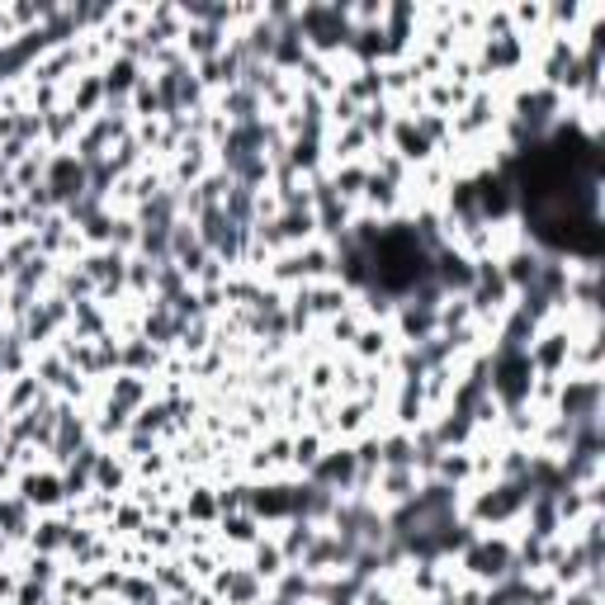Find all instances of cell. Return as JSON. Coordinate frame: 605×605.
I'll return each instance as SVG.
<instances>
[{"instance_id":"5b68a950","label":"cell","mask_w":605,"mask_h":605,"mask_svg":"<svg viewBox=\"0 0 605 605\" xmlns=\"http://www.w3.org/2000/svg\"><path fill=\"white\" fill-rule=\"evenodd\" d=\"M308 483L312 487H322L331 492V497H355V487H360V464H355V450L341 440H331L322 459L308 469Z\"/></svg>"},{"instance_id":"4fadbf2b","label":"cell","mask_w":605,"mask_h":605,"mask_svg":"<svg viewBox=\"0 0 605 605\" xmlns=\"http://www.w3.org/2000/svg\"><path fill=\"white\" fill-rule=\"evenodd\" d=\"M213 114L228 123V129H237V123H261L265 119V109H261V95L256 90H246V86H228L222 95H213Z\"/></svg>"},{"instance_id":"30bf717a","label":"cell","mask_w":605,"mask_h":605,"mask_svg":"<svg viewBox=\"0 0 605 605\" xmlns=\"http://www.w3.org/2000/svg\"><path fill=\"white\" fill-rule=\"evenodd\" d=\"M14 497H24L29 506H34L38 516L47 512H62L67 506V492H62V473L53 464H38V469H24L20 477H14Z\"/></svg>"},{"instance_id":"484cf974","label":"cell","mask_w":605,"mask_h":605,"mask_svg":"<svg viewBox=\"0 0 605 605\" xmlns=\"http://www.w3.org/2000/svg\"><path fill=\"white\" fill-rule=\"evenodd\" d=\"M393 119H397V109L388 100H374V105L360 109V133L370 138V147H384L388 133H393Z\"/></svg>"},{"instance_id":"836d02e7","label":"cell","mask_w":605,"mask_h":605,"mask_svg":"<svg viewBox=\"0 0 605 605\" xmlns=\"http://www.w3.org/2000/svg\"><path fill=\"white\" fill-rule=\"evenodd\" d=\"M6 426H10V417H6V407H0V440H6Z\"/></svg>"},{"instance_id":"d4e9b609","label":"cell","mask_w":605,"mask_h":605,"mask_svg":"<svg viewBox=\"0 0 605 605\" xmlns=\"http://www.w3.org/2000/svg\"><path fill=\"white\" fill-rule=\"evenodd\" d=\"M72 337L76 341H100V337H109V308H100V302H76L72 308Z\"/></svg>"},{"instance_id":"8992f818","label":"cell","mask_w":605,"mask_h":605,"mask_svg":"<svg viewBox=\"0 0 605 605\" xmlns=\"http://www.w3.org/2000/svg\"><path fill=\"white\" fill-rule=\"evenodd\" d=\"M294 483H298V477H251L246 512L256 516L265 530H275V525L294 520Z\"/></svg>"},{"instance_id":"44dd1931","label":"cell","mask_w":605,"mask_h":605,"mask_svg":"<svg viewBox=\"0 0 605 605\" xmlns=\"http://www.w3.org/2000/svg\"><path fill=\"white\" fill-rule=\"evenodd\" d=\"M246 568H251V572H256V578H261L265 586H270V582H275V578H279V572H284V568H289V559H284V549H279V539H275V535H270V530H265V535L256 539V544H251V549H246Z\"/></svg>"},{"instance_id":"7402d4cb","label":"cell","mask_w":605,"mask_h":605,"mask_svg":"<svg viewBox=\"0 0 605 605\" xmlns=\"http://www.w3.org/2000/svg\"><path fill=\"white\" fill-rule=\"evenodd\" d=\"M47 388L38 384V374L29 370V374H20V378H6V388H0V407H6V417H24L29 407L38 403Z\"/></svg>"},{"instance_id":"9a60e30c","label":"cell","mask_w":605,"mask_h":605,"mask_svg":"<svg viewBox=\"0 0 605 605\" xmlns=\"http://www.w3.org/2000/svg\"><path fill=\"white\" fill-rule=\"evenodd\" d=\"M166 370V350H156L152 341L129 337L119 345V374H138V378H162Z\"/></svg>"},{"instance_id":"7c38bea8","label":"cell","mask_w":605,"mask_h":605,"mask_svg":"<svg viewBox=\"0 0 605 605\" xmlns=\"http://www.w3.org/2000/svg\"><path fill=\"white\" fill-rule=\"evenodd\" d=\"M417 492H421V473L417 469H378L370 502L378 506V512H397V506H407Z\"/></svg>"},{"instance_id":"9c48e42d","label":"cell","mask_w":605,"mask_h":605,"mask_svg":"<svg viewBox=\"0 0 605 605\" xmlns=\"http://www.w3.org/2000/svg\"><path fill=\"white\" fill-rule=\"evenodd\" d=\"M525 355H530L535 364V374H568V355H572V331L553 317V322H544L535 331V341L525 345Z\"/></svg>"},{"instance_id":"3957f363","label":"cell","mask_w":605,"mask_h":605,"mask_svg":"<svg viewBox=\"0 0 605 605\" xmlns=\"http://www.w3.org/2000/svg\"><path fill=\"white\" fill-rule=\"evenodd\" d=\"M459 578L477 586H497L512 578V535H477L473 544L454 559Z\"/></svg>"},{"instance_id":"7a4b0ae2","label":"cell","mask_w":605,"mask_h":605,"mask_svg":"<svg viewBox=\"0 0 605 605\" xmlns=\"http://www.w3.org/2000/svg\"><path fill=\"white\" fill-rule=\"evenodd\" d=\"M530 384H535V364L525 350H502L492 345L487 350V393L506 407H525V397H530Z\"/></svg>"},{"instance_id":"ba28073f","label":"cell","mask_w":605,"mask_h":605,"mask_svg":"<svg viewBox=\"0 0 605 605\" xmlns=\"http://www.w3.org/2000/svg\"><path fill=\"white\" fill-rule=\"evenodd\" d=\"M209 592L218 596V605H265L270 601V586L246 563H222L213 572Z\"/></svg>"},{"instance_id":"4dcf8cb0","label":"cell","mask_w":605,"mask_h":605,"mask_svg":"<svg viewBox=\"0 0 605 605\" xmlns=\"http://www.w3.org/2000/svg\"><path fill=\"white\" fill-rule=\"evenodd\" d=\"M47 601H53V586H38V582H24L20 578V592H14L10 605H47Z\"/></svg>"},{"instance_id":"cb8c5ba5","label":"cell","mask_w":605,"mask_h":605,"mask_svg":"<svg viewBox=\"0 0 605 605\" xmlns=\"http://www.w3.org/2000/svg\"><path fill=\"white\" fill-rule=\"evenodd\" d=\"M152 582H156V592H162V596H185L189 586H199L195 578H189V568H185L180 553H166V559H156Z\"/></svg>"},{"instance_id":"ffe728a7","label":"cell","mask_w":605,"mask_h":605,"mask_svg":"<svg viewBox=\"0 0 605 605\" xmlns=\"http://www.w3.org/2000/svg\"><path fill=\"white\" fill-rule=\"evenodd\" d=\"M261 535H265V525H261L256 516H251V512H232V516H222V520H218V544L228 549V553L251 549Z\"/></svg>"},{"instance_id":"f546056e","label":"cell","mask_w":605,"mask_h":605,"mask_svg":"<svg viewBox=\"0 0 605 605\" xmlns=\"http://www.w3.org/2000/svg\"><path fill=\"white\" fill-rule=\"evenodd\" d=\"M355 123H360V105L350 100L345 90L327 95V133H337V129H355Z\"/></svg>"},{"instance_id":"2e32d148","label":"cell","mask_w":605,"mask_h":605,"mask_svg":"<svg viewBox=\"0 0 605 605\" xmlns=\"http://www.w3.org/2000/svg\"><path fill=\"white\" fill-rule=\"evenodd\" d=\"M67 535H72V520L62 516V512H47V516L34 520V530H29V544H24V549L47 553V559H62V553H67Z\"/></svg>"},{"instance_id":"5bb4252c","label":"cell","mask_w":605,"mask_h":605,"mask_svg":"<svg viewBox=\"0 0 605 605\" xmlns=\"http://www.w3.org/2000/svg\"><path fill=\"white\" fill-rule=\"evenodd\" d=\"M129 487H133V464L119 450H100L95 473H90V492H105V497H129Z\"/></svg>"},{"instance_id":"1f68e13d","label":"cell","mask_w":605,"mask_h":605,"mask_svg":"<svg viewBox=\"0 0 605 605\" xmlns=\"http://www.w3.org/2000/svg\"><path fill=\"white\" fill-rule=\"evenodd\" d=\"M14 592H20V568H14V563H0V605L14 601Z\"/></svg>"},{"instance_id":"83f0119b","label":"cell","mask_w":605,"mask_h":605,"mask_svg":"<svg viewBox=\"0 0 605 605\" xmlns=\"http://www.w3.org/2000/svg\"><path fill=\"white\" fill-rule=\"evenodd\" d=\"M327 436H317V431H294V454H289V473L294 477H308V469L322 459V450H327Z\"/></svg>"},{"instance_id":"d6986e66","label":"cell","mask_w":605,"mask_h":605,"mask_svg":"<svg viewBox=\"0 0 605 605\" xmlns=\"http://www.w3.org/2000/svg\"><path fill=\"white\" fill-rule=\"evenodd\" d=\"M180 512L189 525H218V487L213 483H199V477H189L185 497H180Z\"/></svg>"},{"instance_id":"d6a6232c","label":"cell","mask_w":605,"mask_h":605,"mask_svg":"<svg viewBox=\"0 0 605 605\" xmlns=\"http://www.w3.org/2000/svg\"><path fill=\"white\" fill-rule=\"evenodd\" d=\"M0 331H6V284H0Z\"/></svg>"},{"instance_id":"277c9868","label":"cell","mask_w":605,"mask_h":605,"mask_svg":"<svg viewBox=\"0 0 605 605\" xmlns=\"http://www.w3.org/2000/svg\"><path fill=\"white\" fill-rule=\"evenodd\" d=\"M549 417H559V421H568V426H592V421H605V384H601V378L563 374L559 403H553Z\"/></svg>"},{"instance_id":"e0dca14e","label":"cell","mask_w":605,"mask_h":605,"mask_svg":"<svg viewBox=\"0 0 605 605\" xmlns=\"http://www.w3.org/2000/svg\"><path fill=\"white\" fill-rule=\"evenodd\" d=\"M105 397H109L114 407H123V411H138V407H147L152 397H156V378L109 374V378H105Z\"/></svg>"},{"instance_id":"e575fe53","label":"cell","mask_w":605,"mask_h":605,"mask_svg":"<svg viewBox=\"0 0 605 605\" xmlns=\"http://www.w3.org/2000/svg\"><path fill=\"white\" fill-rule=\"evenodd\" d=\"M0 246H6V237H0Z\"/></svg>"},{"instance_id":"f1b7e54d","label":"cell","mask_w":605,"mask_h":605,"mask_svg":"<svg viewBox=\"0 0 605 605\" xmlns=\"http://www.w3.org/2000/svg\"><path fill=\"white\" fill-rule=\"evenodd\" d=\"M123 284H129V298H133V302H147V298H152V284H156V265L142 261V256H129Z\"/></svg>"},{"instance_id":"52a82bcc","label":"cell","mask_w":605,"mask_h":605,"mask_svg":"<svg viewBox=\"0 0 605 605\" xmlns=\"http://www.w3.org/2000/svg\"><path fill=\"white\" fill-rule=\"evenodd\" d=\"M43 189L53 195L57 209H67L81 195H90V170L76 152H53L47 156V170H43Z\"/></svg>"},{"instance_id":"8fae6325","label":"cell","mask_w":605,"mask_h":605,"mask_svg":"<svg viewBox=\"0 0 605 605\" xmlns=\"http://www.w3.org/2000/svg\"><path fill=\"white\" fill-rule=\"evenodd\" d=\"M431 284L450 298V294H469L473 289V261L459 246H440L431 251Z\"/></svg>"},{"instance_id":"d590c367","label":"cell","mask_w":605,"mask_h":605,"mask_svg":"<svg viewBox=\"0 0 605 605\" xmlns=\"http://www.w3.org/2000/svg\"><path fill=\"white\" fill-rule=\"evenodd\" d=\"M0 497H6V492H0Z\"/></svg>"},{"instance_id":"4316f807","label":"cell","mask_w":605,"mask_h":605,"mask_svg":"<svg viewBox=\"0 0 605 605\" xmlns=\"http://www.w3.org/2000/svg\"><path fill=\"white\" fill-rule=\"evenodd\" d=\"M133 431L152 436V440H170V403L166 397H152L147 407L133 411Z\"/></svg>"},{"instance_id":"603a6c76","label":"cell","mask_w":605,"mask_h":605,"mask_svg":"<svg viewBox=\"0 0 605 605\" xmlns=\"http://www.w3.org/2000/svg\"><path fill=\"white\" fill-rule=\"evenodd\" d=\"M322 175H327L331 195H337L341 204H350V209H360V195H364V180H370V166H364V162H350V166H331V170H322Z\"/></svg>"},{"instance_id":"6da1fadb","label":"cell","mask_w":605,"mask_h":605,"mask_svg":"<svg viewBox=\"0 0 605 605\" xmlns=\"http://www.w3.org/2000/svg\"><path fill=\"white\" fill-rule=\"evenodd\" d=\"M298 34L302 47L322 62H337L345 57V43H350V6H327V0H312V6H298Z\"/></svg>"},{"instance_id":"8d00e7d4","label":"cell","mask_w":605,"mask_h":605,"mask_svg":"<svg viewBox=\"0 0 605 605\" xmlns=\"http://www.w3.org/2000/svg\"><path fill=\"white\" fill-rule=\"evenodd\" d=\"M6 605H10V601H6Z\"/></svg>"},{"instance_id":"ac0fdd59","label":"cell","mask_w":605,"mask_h":605,"mask_svg":"<svg viewBox=\"0 0 605 605\" xmlns=\"http://www.w3.org/2000/svg\"><path fill=\"white\" fill-rule=\"evenodd\" d=\"M34 520H38V512H34V506H29L24 497H14V492H6V497H0V535H6L14 549L29 544V530H34Z\"/></svg>"}]
</instances>
